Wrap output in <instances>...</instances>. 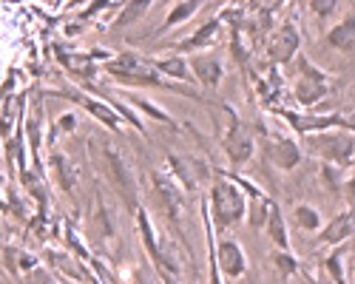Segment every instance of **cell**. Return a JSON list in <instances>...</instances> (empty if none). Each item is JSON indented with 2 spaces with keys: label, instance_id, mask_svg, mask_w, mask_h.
I'll return each mask as SVG.
<instances>
[{
  "label": "cell",
  "instance_id": "1",
  "mask_svg": "<svg viewBox=\"0 0 355 284\" xmlns=\"http://www.w3.org/2000/svg\"><path fill=\"white\" fill-rule=\"evenodd\" d=\"M103 71L120 85H128V89H162V91H173L180 97L199 100V91L193 89V85L185 89V85H180V82H171V80L159 77L151 66V57L137 54V51H116L103 66Z\"/></svg>",
  "mask_w": 355,
  "mask_h": 284
},
{
  "label": "cell",
  "instance_id": "2",
  "mask_svg": "<svg viewBox=\"0 0 355 284\" xmlns=\"http://www.w3.org/2000/svg\"><path fill=\"white\" fill-rule=\"evenodd\" d=\"M205 208H208L214 231L216 233H230L248 219V193L233 179H227L225 174L216 170V179L211 185L208 199H205Z\"/></svg>",
  "mask_w": 355,
  "mask_h": 284
},
{
  "label": "cell",
  "instance_id": "3",
  "mask_svg": "<svg viewBox=\"0 0 355 284\" xmlns=\"http://www.w3.org/2000/svg\"><path fill=\"white\" fill-rule=\"evenodd\" d=\"M336 80L324 71L318 63H313L307 54H299L293 60V82H290V94L293 103L302 111H310L315 105H321L330 97Z\"/></svg>",
  "mask_w": 355,
  "mask_h": 284
},
{
  "label": "cell",
  "instance_id": "4",
  "mask_svg": "<svg viewBox=\"0 0 355 284\" xmlns=\"http://www.w3.org/2000/svg\"><path fill=\"white\" fill-rule=\"evenodd\" d=\"M302 148L307 157H315L318 162L336 165L347 170L355 165V131H324L302 139Z\"/></svg>",
  "mask_w": 355,
  "mask_h": 284
},
{
  "label": "cell",
  "instance_id": "5",
  "mask_svg": "<svg viewBox=\"0 0 355 284\" xmlns=\"http://www.w3.org/2000/svg\"><path fill=\"white\" fill-rule=\"evenodd\" d=\"M225 114H227V128L222 134V151L227 154V162L233 170H242L256 157V139L259 136H256L253 125L239 120V114H236L230 105H225Z\"/></svg>",
  "mask_w": 355,
  "mask_h": 284
},
{
  "label": "cell",
  "instance_id": "6",
  "mask_svg": "<svg viewBox=\"0 0 355 284\" xmlns=\"http://www.w3.org/2000/svg\"><path fill=\"white\" fill-rule=\"evenodd\" d=\"M273 114L290 125L295 136H313L324 131H355V120L344 117V114H315V111H287V108H273Z\"/></svg>",
  "mask_w": 355,
  "mask_h": 284
},
{
  "label": "cell",
  "instance_id": "7",
  "mask_svg": "<svg viewBox=\"0 0 355 284\" xmlns=\"http://www.w3.org/2000/svg\"><path fill=\"white\" fill-rule=\"evenodd\" d=\"M259 142H261V154L276 170H295L304 159V148L302 142L295 139L293 134H284L279 128H268L259 125Z\"/></svg>",
  "mask_w": 355,
  "mask_h": 284
},
{
  "label": "cell",
  "instance_id": "8",
  "mask_svg": "<svg viewBox=\"0 0 355 284\" xmlns=\"http://www.w3.org/2000/svg\"><path fill=\"white\" fill-rule=\"evenodd\" d=\"M100 162H103V174L108 177V182L114 185V190L120 193V199L128 205V211H139V185H137V177L131 174V168L125 162V157L116 151L114 145H100Z\"/></svg>",
  "mask_w": 355,
  "mask_h": 284
},
{
  "label": "cell",
  "instance_id": "9",
  "mask_svg": "<svg viewBox=\"0 0 355 284\" xmlns=\"http://www.w3.org/2000/svg\"><path fill=\"white\" fill-rule=\"evenodd\" d=\"M302 32H299V26H295V20H282L276 26V32L268 37V57H270V63L279 69V66H287L293 63L295 57H299L302 51Z\"/></svg>",
  "mask_w": 355,
  "mask_h": 284
},
{
  "label": "cell",
  "instance_id": "10",
  "mask_svg": "<svg viewBox=\"0 0 355 284\" xmlns=\"http://www.w3.org/2000/svg\"><path fill=\"white\" fill-rule=\"evenodd\" d=\"M60 97H66V100H71V103H77L80 108H85L88 114H92V117L97 120V123H103L108 131H116L120 134L123 131V117L120 114H116L114 108H111V103L105 100V97H94V94H88V91H77V89H69V91H57Z\"/></svg>",
  "mask_w": 355,
  "mask_h": 284
},
{
  "label": "cell",
  "instance_id": "11",
  "mask_svg": "<svg viewBox=\"0 0 355 284\" xmlns=\"http://www.w3.org/2000/svg\"><path fill=\"white\" fill-rule=\"evenodd\" d=\"M214 262L225 278H242L248 273V253L233 236H222L214 245Z\"/></svg>",
  "mask_w": 355,
  "mask_h": 284
},
{
  "label": "cell",
  "instance_id": "12",
  "mask_svg": "<svg viewBox=\"0 0 355 284\" xmlns=\"http://www.w3.org/2000/svg\"><path fill=\"white\" fill-rule=\"evenodd\" d=\"M219 35H222V17H211V20H205L193 35H188L180 43L168 46V51L182 54V57H193V54H202V51H211L216 46Z\"/></svg>",
  "mask_w": 355,
  "mask_h": 284
},
{
  "label": "cell",
  "instance_id": "13",
  "mask_svg": "<svg viewBox=\"0 0 355 284\" xmlns=\"http://www.w3.org/2000/svg\"><path fill=\"white\" fill-rule=\"evenodd\" d=\"M349 239H355V208L338 211L330 222H324L321 233L315 236V242L321 247H338V245H344Z\"/></svg>",
  "mask_w": 355,
  "mask_h": 284
},
{
  "label": "cell",
  "instance_id": "14",
  "mask_svg": "<svg viewBox=\"0 0 355 284\" xmlns=\"http://www.w3.org/2000/svg\"><path fill=\"white\" fill-rule=\"evenodd\" d=\"M188 60H191L193 80L202 85V89H219L222 80H225V63L216 51H202V54L188 57Z\"/></svg>",
  "mask_w": 355,
  "mask_h": 284
},
{
  "label": "cell",
  "instance_id": "15",
  "mask_svg": "<svg viewBox=\"0 0 355 284\" xmlns=\"http://www.w3.org/2000/svg\"><path fill=\"white\" fill-rule=\"evenodd\" d=\"M151 66L159 77L171 80V82H180V85H193V71H191V60L182 54H173V51H162L151 57Z\"/></svg>",
  "mask_w": 355,
  "mask_h": 284
},
{
  "label": "cell",
  "instance_id": "16",
  "mask_svg": "<svg viewBox=\"0 0 355 284\" xmlns=\"http://www.w3.org/2000/svg\"><path fill=\"white\" fill-rule=\"evenodd\" d=\"M324 43L338 54H352L355 51V12L344 15L336 26H330L327 35H324Z\"/></svg>",
  "mask_w": 355,
  "mask_h": 284
},
{
  "label": "cell",
  "instance_id": "17",
  "mask_svg": "<svg viewBox=\"0 0 355 284\" xmlns=\"http://www.w3.org/2000/svg\"><path fill=\"white\" fill-rule=\"evenodd\" d=\"M49 174H51V179H54V185L60 188L63 193L74 196L77 177H74V168H71V162H69V157H66L63 151L54 148V151L49 154Z\"/></svg>",
  "mask_w": 355,
  "mask_h": 284
},
{
  "label": "cell",
  "instance_id": "18",
  "mask_svg": "<svg viewBox=\"0 0 355 284\" xmlns=\"http://www.w3.org/2000/svg\"><path fill=\"white\" fill-rule=\"evenodd\" d=\"M111 239H114V222H111L105 205L97 199L92 216H88V242L94 247H100V245H108Z\"/></svg>",
  "mask_w": 355,
  "mask_h": 284
},
{
  "label": "cell",
  "instance_id": "19",
  "mask_svg": "<svg viewBox=\"0 0 355 284\" xmlns=\"http://www.w3.org/2000/svg\"><path fill=\"white\" fill-rule=\"evenodd\" d=\"M123 100L137 111V114H142V117H148V120H154V123H162V125H176L173 123V117L171 114L159 105V103H154L151 97H145V94H137V91H125L123 94Z\"/></svg>",
  "mask_w": 355,
  "mask_h": 284
},
{
  "label": "cell",
  "instance_id": "20",
  "mask_svg": "<svg viewBox=\"0 0 355 284\" xmlns=\"http://www.w3.org/2000/svg\"><path fill=\"white\" fill-rule=\"evenodd\" d=\"M264 236L270 239L273 250H290V227H287V219H284V213L276 202L270 205V216H268V224H264Z\"/></svg>",
  "mask_w": 355,
  "mask_h": 284
},
{
  "label": "cell",
  "instance_id": "21",
  "mask_svg": "<svg viewBox=\"0 0 355 284\" xmlns=\"http://www.w3.org/2000/svg\"><path fill=\"white\" fill-rule=\"evenodd\" d=\"M199 9H202L199 0H180V3H173V6L168 9V15H165V20H162V26H159V32H157V35H168L171 28L188 23L191 17L199 15Z\"/></svg>",
  "mask_w": 355,
  "mask_h": 284
},
{
  "label": "cell",
  "instance_id": "22",
  "mask_svg": "<svg viewBox=\"0 0 355 284\" xmlns=\"http://www.w3.org/2000/svg\"><path fill=\"white\" fill-rule=\"evenodd\" d=\"M293 224L299 227L302 233H321V227H324V216H321V211L315 208V205H310V202H299L293 208Z\"/></svg>",
  "mask_w": 355,
  "mask_h": 284
},
{
  "label": "cell",
  "instance_id": "23",
  "mask_svg": "<svg viewBox=\"0 0 355 284\" xmlns=\"http://www.w3.org/2000/svg\"><path fill=\"white\" fill-rule=\"evenodd\" d=\"M270 205H273V199L268 193H259L253 199H248V227L253 233H261L264 231V224H268V216H270Z\"/></svg>",
  "mask_w": 355,
  "mask_h": 284
},
{
  "label": "cell",
  "instance_id": "24",
  "mask_svg": "<svg viewBox=\"0 0 355 284\" xmlns=\"http://www.w3.org/2000/svg\"><path fill=\"white\" fill-rule=\"evenodd\" d=\"M154 9V3L151 0H137V3H125L123 9H120V15H116V20H114V28H123V26H131V23H137V20H142L148 12Z\"/></svg>",
  "mask_w": 355,
  "mask_h": 284
},
{
  "label": "cell",
  "instance_id": "25",
  "mask_svg": "<svg viewBox=\"0 0 355 284\" xmlns=\"http://www.w3.org/2000/svg\"><path fill=\"white\" fill-rule=\"evenodd\" d=\"M318 177H321V185L327 188V190H333V193H341V188H344V170L341 168H336V165H327V162H321L318 165Z\"/></svg>",
  "mask_w": 355,
  "mask_h": 284
},
{
  "label": "cell",
  "instance_id": "26",
  "mask_svg": "<svg viewBox=\"0 0 355 284\" xmlns=\"http://www.w3.org/2000/svg\"><path fill=\"white\" fill-rule=\"evenodd\" d=\"M270 265L287 278L299 273V259L293 256V250H270Z\"/></svg>",
  "mask_w": 355,
  "mask_h": 284
},
{
  "label": "cell",
  "instance_id": "27",
  "mask_svg": "<svg viewBox=\"0 0 355 284\" xmlns=\"http://www.w3.org/2000/svg\"><path fill=\"white\" fill-rule=\"evenodd\" d=\"M324 276H327L330 284H347V270L341 262V253H330L324 259Z\"/></svg>",
  "mask_w": 355,
  "mask_h": 284
},
{
  "label": "cell",
  "instance_id": "28",
  "mask_svg": "<svg viewBox=\"0 0 355 284\" xmlns=\"http://www.w3.org/2000/svg\"><path fill=\"white\" fill-rule=\"evenodd\" d=\"M17 284H57V278H54V273H51L46 265H40L37 270H32L28 276H23Z\"/></svg>",
  "mask_w": 355,
  "mask_h": 284
},
{
  "label": "cell",
  "instance_id": "29",
  "mask_svg": "<svg viewBox=\"0 0 355 284\" xmlns=\"http://www.w3.org/2000/svg\"><path fill=\"white\" fill-rule=\"evenodd\" d=\"M307 9L315 15V20H327L330 15H336L338 3L336 0H313V3H307Z\"/></svg>",
  "mask_w": 355,
  "mask_h": 284
},
{
  "label": "cell",
  "instance_id": "30",
  "mask_svg": "<svg viewBox=\"0 0 355 284\" xmlns=\"http://www.w3.org/2000/svg\"><path fill=\"white\" fill-rule=\"evenodd\" d=\"M54 131H60V134H71V131H77V114H74V111H63L60 117L54 120Z\"/></svg>",
  "mask_w": 355,
  "mask_h": 284
},
{
  "label": "cell",
  "instance_id": "31",
  "mask_svg": "<svg viewBox=\"0 0 355 284\" xmlns=\"http://www.w3.org/2000/svg\"><path fill=\"white\" fill-rule=\"evenodd\" d=\"M341 196L349 202V208H355V174H349L344 179V188H341Z\"/></svg>",
  "mask_w": 355,
  "mask_h": 284
},
{
  "label": "cell",
  "instance_id": "32",
  "mask_svg": "<svg viewBox=\"0 0 355 284\" xmlns=\"http://www.w3.org/2000/svg\"><path fill=\"white\" fill-rule=\"evenodd\" d=\"M3 284H9V278H6V281H3Z\"/></svg>",
  "mask_w": 355,
  "mask_h": 284
}]
</instances>
